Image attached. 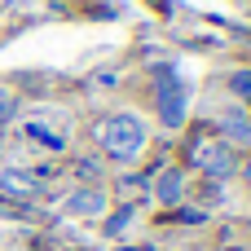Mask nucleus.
I'll return each mask as SVG.
<instances>
[{
  "mask_svg": "<svg viewBox=\"0 0 251 251\" xmlns=\"http://www.w3.org/2000/svg\"><path fill=\"white\" fill-rule=\"evenodd\" d=\"M150 93H154V110L168 128H185L190 115V84L181 79V71L172 62H154L150 66Z\"/></svg>",
  "mask_w": 251,
  "mask_h": 251,
  "instance_id": "1",
  "label": "nucleus"
},
{
  "mask_svg": "<svg viewBox=\"0 0 251 251\" xmlns=\"http://www.w3.org/2000/svg\"><path fill=\"white\" fill-rule=\"evenodd\" d=\"M97 146H101L115 163H128V159H137V154L146 150V124H141L137 115H128V110H115L110 119L97 124Z\"/></svg>",
  "mask_w": 251,
  "mask_h": 251,
  "instance_id": "2",
  "label": "nucleus"
},
{
  "mask_svg": "<svg viewBox=\"0 0 251 251\" xmlns=\"http://www.w3.org/2000/svg\"><path fill=\"white\" fill-rule=\"evenodd\" d=\"M185 159H190V168H194V172H203V176H212V181H225L229 172H238L234 146H229L225 137H216V132L194 137V141H190V150H185Z\"/></svg>",
  "mask_w": 251,
  "mask_h": 251,
  "instance_id": "3",
  "label": "nucleus"
},
{
  "mask_svg": "<svg viewBox=\"0 0 251 251\" xmlns=\"http://www.w3.org/2000/svg\"><path fill=\"white\" fill-rule=\"evenodd\" d=\"M62 212H66V216H79V221H97V216L106 212V194H101L97 185H84V190H75V194L62 199Z\"/></svg>",
  "mask_w": 251,
  "mask_h": 251,
  "instance_id": "4",
  "label": "nucleus"
},
{
  "mask_svg": "<svg viewBox=\"0 0 251 251\" xmlns=\"http://www.w3.org/2000/svg\"><path fill=\"white\" fill-rule=\"evenodd\" d=\"M44 190V181L26 168H0V194H13V199H35Z\"/></svg>",
  "mask_w": 251,
  "mask_h": 251,
  "instance_id": "5",
  "label": "nucleus"
},
{
  "mask_svg": "<svg viewBox=\"0 0 251 251\" xmlns=\"http://www.w3.org/2000/svg\"><path fill=\"white\" fill-rule=\"evenodd\" d=\"M18 137L31 141V146H40V150H53V154L66 146V137H62L53 124H44V119H22V124H18Z\"/></svg>",
  "mask_w": 251,
  "mask_h": 251,
  "instance_id": "6",
  "label": "nucleus"
},
{
  "mask_svg": "<svg viewBox=\"0 0 251 251\" xmlns=\"http://www.w3.org/2000/svg\"><path fill=\"white\" fill-rule=\"evenodd\" d=\"M221 137H225L229 146H251V115L238 110V106L221 110Z\"/></svg>",
  "mask_w": 251,
  "mask_h": 251,
  "instance_id": "7",
  "label": "nucleus"
},
{
  "mask_svg": "<svg viewBox=\"0 0 251 251\" xmlns=\"http://www.w3.org/2000/svg\"><path fill=\"white\" fill-rule=\"evenodd\" d=\"M154 194H159V203L176 207V203H181V194H185V172H181V168H163V172H159V181H154Z\"/></svg>",
  "mask_w": 251,
  "mask_h": 251,
  "instance_id": "8",
  "label": "nucleus"
},
{
  "mask_svg": "<svg viewBox=\"0 0 251 251\" xmlns=\"http://www.w3.org/2000/svg\"><path fill=\"white\" fill-rule=\"evenodd\" d=\"M229 93L243 97V101H251V71H234L229 75Z\"/></svg>",
  "mask_w": 251,
  "mask_h": 251,
  "instance_id": "9",
  "label": "nucleus"
},
{
  "mask_svg": "<svg viewBox=\"0 0 251 251\" xmlns=\"http://www.w3.org/2000/svg\"><path fill=\"white\" fill-rule=\"evenodd\" d=\"M75 176H84V181L97 176V159H79V163H75Z\"/></svg>",
  "mask_w": 251,
  "mask_h": 251,
  "instance_id": "10",
  "label": "nucleus"
},
{
  "mask_svg": "<svg viewBox=\"0 0 251 251\" xmlns=\"http://www.w3.org/2000/svg\"><path fill=\"white\" fill-rule=\"evenodd\" d=\"M243 176H247V185H251V159H247V163H243Z\"/></svg>",
  "mask_w": 251,
  "mask_h": 251,
  "instance_id": "11",
  "label": "nucleus"
}]
</instances>
